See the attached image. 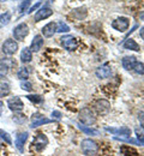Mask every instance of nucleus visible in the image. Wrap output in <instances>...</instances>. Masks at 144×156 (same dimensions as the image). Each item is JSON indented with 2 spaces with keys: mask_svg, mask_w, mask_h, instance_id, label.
<instances>
[{
  "mask_svg": "<svg viewBox=\"0 0 144 156\" xmlns=\"http://www.w3.org/2000/svg\"><path fill=\"white\" fill-rule=\"evenodd\" d=\"M41 5H42V2H41V1H39V2H36V4L34 5V6H31V7L29 9V11H28V13H33V12H34V11H36V10H37V9H39V7L41 6Z\"/></svg>",
  "mask_w": 144,
  "mask_h": 156,
  "instance_id": "2f4dec72",
  "label": "nucleus"
},
{
  "mask_svg": "<svg viewBox=\"0 0 144 156\" xmlns=\"http://www.w3.org/2000/svg\"><path fill=\"white\" fill-rule=\"evenodd\" d=\"M12 66H16V61L12 59H0V75H5Z\"/></svg>",
  "mask_w": 144,
  "mask_h": 156,
  "instance_id": "9b49d317",
  "label": "nucleus"
},
{
  "mask_svg": "<svg viewBox=\"0 0 144 156\" xmlns=\"http://www.w3.org/2000/svg\"><path fill=\"white\" fill-rule=\"evenodd\" d=\"M52 117H54L57 120H60V119H61V113H60L59 111H54V112L52 113Z\"/></svg>",
  "mask_w": 144,
  "mask_h": 156,
  "instance_id": "473e14b6",
  "label": "nucleus"
},
{
  "mask_svg": "<svg viewBox=\"0 0 144 156\" xmlns=\"http://www.w3.org/2000/svg\"><path fill=\"white\" fill-rule=\"evenodd\" d=\"M79 120L82 121V124L90 126V125H94L96 122V117H95L94 112L89 107H85L79 113Z\"/></svg>",
  "mask_w": 144,
  "mask_h": 156,
  "instance_id": "7ed1b4c3",
  "label": "nucleus"
},
{
  "mask_svg": "<svg viewBox=\"0 0 144 156\" xmlns=\"http://www.w3.org/2000/svg\"><path fill=\"white\" fill-rule=\"evenodd\" d=\"M124 48L125 49H130V51H135V52H139L141 47L139 44L135 41L133 39H127L124 42Z\"/></svg>",
  "mask_w": 144,
  "mask_h": 156,
  "instance_id": "aec40b11",
  "label": "nucleus"
},
{
  "mask_svg": "<svg viewBox=\"0 0 144 156\" xmlns=\"http://www.w3.org/2000/svg\"><path fill=\"white\" fill-rule=\"evenodd\" d=\"M31 59H33V52L30 51V48L24 47L21 52V61L23 64H28L31 61Z\"/></svg>",
  "mask_w": 144,
  "mask_h": 156,
  "instance_id": "6ab92c4d",
  "label": "nucleus"
},
{
  "mask_svg": "<svg viewBox=\"0 0 144 156\" xmlns=\"http://www.w3.org/2000/svg\"><path fill=\"white\" fill-rule=\"evenodd\" d=\"M136 62H137V60L135 57H124L123 59V67L125 70H127V71H130V70H133V66L136 65Z\"/></svg>",
  "mask_w": 144,
  "mask_h": 156,
  "instance_id": "a211bd4d",
  "label": "nucleus"
},
{
  "mask_svg": "<svg viewBox=\"0 0 144 156\" xmlns=\"http://www.w3.org/2000/svg\"><path fill=\"white\" fill-rule=\"evenodd\" d=\"M79 129L82 130L83 132H85V133H88V135H93V136H97L99 135V131L97 130H94V129H89V127H86V126H79Z\"/></svg>",
  "mask_w": 144,
  "mask_h": 156,
  "instance_id": "a878e982",
  "label": "nucleus"
},
{
  "mask_svg": "<svg viewBox=\"0 0 144 156\" xmlns=\"http://www.w3.org/2000/svg\"><path fill=\"white\" fill-rule=\"evenodd\" d=\"M9 93H10V84L5 83V80L1 82L0 83V98H4L6 95H9Z\"/></svg>",
  "mask_w": 144,
  "mask_h": 156,
  "instance_id": "4be33fe9",
  "label": "nucleus"
},
{
  "mask_svg": "<svg viewBox=\"0 0 144 156\" xmlns=\"http://www.w3.org/2000/svg\"><path fill=\"white\" fill-rule=\"evenodd\" d=\"M49 122H52V120H49V119L44 118L43 115L36 114L35 117H33V122H31L30 127H31V129H35V127H39V126H41V125L49 124Z\"/></svg>",
  "mask_w": 144,
  "mask_h": 156,
  "instance_id": "2eb2a0df",
  "label": "nucleus"
},
{
  "mask_svg": "<svg viewBox=\"0 0 144 156\" xmlns=\"http://www.w3.org/2000/svg\"><path fill=\"white\" fill-rule=\"evenodd\" d=\"M4 1H6V0H0V2H4Z\"/></svg>",
  "mask_w": 144,
  "mask_h": 156,
  "instance_id": "4c0bfd02",
  "label": "nucleus"
},
{
  "mask_svg": "<svg viewBox=\"0 0 144 156\" xmlns=\"http://www.w3.org/2000/svg\"><path fill=\"white\" fill-rule=\"evenodd\" d=\"M106 131L113 133V135H120L124 137H130L131 136V130L127 127H120V129H112V127H104Z\"/></svg>",
  "mask_w": 144,
  "mask_h": 156,
  "instance_id": "dca6fc26",
  "label": "nucleus"
},
{
  "mask_svg": "<svg viewBox=\"0 0 144 156\" xmlns=\"http://www.w3.org/2000/svg\"><path fill=\"white\" fill-rule=\"evenodd\" d=\"M139 35H141L142 40L144 41V27H143V28H141V30H139Z\"/></svg>",
  "mask_w": 144,
  "mask_h": 156,
  "instance_id": "c9c22d12",
  "label": "nucleus"
},
{
  "mask_svg": "<svg viewBox=\"0 0 144 156\" xmlns=\"http://www.w3.org/2000/svg\"><path fill=\"white\" fill-rule=\"evenodd\" d=\"M26 139H28V132H22L19 133L17 138H16V142H15V145H16V148L23 153L24 151V143L26 142Z\"/></svg>",
  "mask_w": 144,
  "mask_h": 156,
  "instance_id": "f3484780",
  "label": "nucleus"
},
{
  "mask_svg": "<svg viewBox=\"0 0 144 156\" xmlns=\"http://www.w3.org/2000/svg\"><path fill=\"white\" fill-rule=\"evenodd\" d=\"M26 98H28L29 101L34 102V103H41L42 100H43L40 95H28V96H26Z\"/></svg>",
  "mask_w": 144,
  "mask_h": 156,
  "instance_id": "c85d7f7f",
  "label": "nucleus"
},
{
  "mask_svg": "<svg viewBox=\"0 0 144 156\" xmlns=\"http://www.w3.org/2000/svg\"><path fill=\"white\" fill-rule=\"evenodd\" d=\"M95 109L99 112V113H101V114H104V113H107L109 109H111V105H109V102L108 101H106V100H97L96 102H95Z\"/></svg>",
  "mask_w": 144,
  "mask_h": 156,
  "instance_id": "ddd939ff",
  "label": "nucleus"
},
{
  "mask_svg": "<svg viewBox=\"0 0 144 156\" xmlns=\"http://www.w3.org/2000/svg\"><path fill=\"white\" fill-rule=\"evenodd\" d=\"M11 20V13L10 12H5L2 15H0V28L4 25H7Z\"/></svg>",
  "mask_w": 144,
  "mask_h": 156,
  "instance_id": "5701e85b",
  "label": "nucleus"
},
{
  "mask_svg": "<svg viewBox=\"0 0 144 156\" xmlns=\"http://www.w3.org/2000/svg\"><path fill=\"white\" fill-rule=\"evenodd\" d=\"M22 120H25V118H24V115H21ZM13 121H16V122H22L21 120H19V115L18 117H15L13 118Z\"/></svg>",
  "mask_w": 144,
  "mask_h": 156,
  "instance_id": "f704fd0d",
  "label": "nucleus"
},
{
  "mask_svg": "<svg viewBox=\"0 0 144 156\" xmlns=\"http://www.w3.org/2000/svg\"><path fill=\"white\" fill-rule=\"evenodd\" d=\"M136 135H137V139H138V143L144 145V132L142 130H136Z\"/></svg>",
  "mask_w": 144,
  "mask_h": 156,
  "instance_id": "7c9ffc66",
  "label": "nucleus"
},
{
  "mask_svg": "<svg viewBox=\"0 0 144 156\" xmlns=\"http://www.w3.org/2000/svg\"><path fill=\"white\" fill-rule=\"evenodd\" d=\"M57 33V23L49 22L42 28V35L44 37H52Z\"/></svg>",
  "mask_w": 144,
  "mask_h": 156,
  "instance_id": "9d476101",
  "label": "nucleus"
},
{
  "mask_svg": "<svg viewBox=\"0 0 144 156\" xmlns=\"http://www.w3.org/2000/svg\"><path fill=\"white\" fill-rule=\"evenodd\" d=\"M52 15H53V10L51 7H48V6H43L35 13L34 20H35V22H40V20L49 18Z\"/></svg>",
  "mask_w": 144,
  "mask_h": 156,
  "instance_id": "0eeeda50",
  "label": "nucleus"
},
{
  "mask_svg": "<svg viewBox=\"0 0 144 156\" xmlns=\"http://www.w3.org/2000/svg\"><path fill=\"white\" fill-rule=\"evenodd\" d=\"M43 43H44V41H43V37L41 35L34 36V39L31 41V44H30V51L31 52H39L43 47Z\"/></svg>",
  "mask_w": 144,
  "mask_h": 156,
  "instance_id": "4468645a",
  "label": "nucleus"
},
{
  "mask_svg": "<svg viewBox=\"0 0 144 156\" xmlns=\"http://www.w3.org/2000/svg\"><path fill=\"white\" fill-rule=\"evenodd\" d=\"M0 137L9 144V145H11L12 144V139H11V137H10V135L7 133V132H5L4 130H0Z\"/></svg>",
  "mask_w": 144,
  "mask_h": 156,
  "instance_id": "cd10ccee",
  "label": "nucleus"
},
{
  "mask_svg": "<svg viewBox=\"0 0 144 156\" xmlns=\"http://www.w3.org/2000/svg\"><path fill=\"white\" fill-rule=\"evenodd\" d=\"M138 119H139V121H141V125H142V127L144 129V114H143V113H141V114H139Z\"/></svg>",
  "mask_w": 144,
  "mask_h": 156,
  "instance_id": "72a5a7b5",
  "label": "nucleus"
},
{
  "mask_svg": "<svg viewBox=\"0 0 144 156\" xmlns=\"http://www.w3.org/2000/svg\"><path fill=\"white\" fill-rule=\"evenodd\" d=\"M21 88L23 90H25V91H31V89H33V84L30 83V82H28V80H24V82H22L21 83Z\"/></svg>",
  "mask_w": 144,
  "mask_h": 156,
  "instance_id": "c756f323",
  "label": "nucleus"
},
{
  "mask_svg": "<svg viewBox=\"0 0 144 156\" xmlns=\"http://www.w3.org/2000/svg\"><path fill=\"white\" fill-rule=\"evenodd\" d=\"M60 42H61V46L65 48V49H67V51H76L77 49V47H78V42H77V40L75 36H72V35H66V36H62L61 39H60Z\"/></svg>",
  "mask_w": 144,
  "mask_h": 156,
  "instance_id": "39448f33",
  "label": "nucleus"
},
{
  "mask_svg": "<svg viewBox=\"0 0 144 156\" xmlns=\"http://www.w3.org/2000/svg\"><path fill=\"white\" fill-rule=\"evenodd\" d=\"M28 34H29V27L26 23H19L13 28V31H12L13 39L16 41H24Z\"/></svg>",
  "mask_w": 144,
  "mask_h": 156,
  "instance_id": "f03ea898",
  "label": "nucleus"
},
{
  "mask_svg": "<svg viewBox=\"0 0 144 156\" xmlns=\"http://www.w3.org/2000/svg\"><path fill=\"white\" fill-rule=\"evenodd\" d=\"M1 49H2V52H4L6 55H13V54H16L17 51H18V43L16 42V40L7 39L2 43Z\"/></svg>",
  "mask_w": 144,
  "mask_h": 156,
  "instance_id": "20e7f679",
  "label": "nucleus"
},
{
  "mask_svg": "<svg viewBox=\"0 0 144 156\" xmlns=\"http://www.w3.org/2000/svg\"><path fill=\"white\" fill-rule=\"evenodd\" d=\"M29 69L28 67H21L19 70H18V72H17V77L19 78L21 80H26L28 78H29Z\"/></svg>",
  "mask_w": 144,
  "mask_h": 156,
  "instance_id": "412c9836",
  "label": "nucleus"
},
{
  "mask_svg": "<svg viewBox=\"0 0 144 156\" xmlns=\"http://www.w3.org/2000/svg\"><path fill=\"white\" fill-rule=\"evenodd\" d=\"M70 31V27L65 23V22H58L57 23V33H68Z\"/></svg>",
  "mask_w": 144,
  "mask_h": 156,
  "instance_id": "b1692460",
  "label": "nucleus"
},
{
  "mask_svg": "<svg viewBox=\"0 0 144 156\" xmlns=\"http://www.w3.org/2000/svg\"><path fill=\"white\" fill-rule=\"evenodd\" d=\"M7 107L12 112H21L24 108V105H23V102L19 98H12L7 100Z\"/></svg>",
  "mask_w": 144,
  "mask_h": 156,
  "instance_id": "6e6552de",
  "label": "nucleus"
},
{
  "mask_svg": "<svg viewBox=\"0 0 144 156\" xmlns=\"http://www.w3.org/2000/svg\"><path fill=\"white\" fill-rule=\"evenodd\" d=\"M133 70L138 75H144V64L143 62H136V65L133 66Z\"/></svg>",
  "mask_w": 144,
  "mask_h": 156,
  "instance_id": "bb28decb",
  "label": "nucleus"
},
{
  "mask_svg": "<svg viewBox=\"0 0 144 156\" xmlns=\"http://www.w3.org/2000/svg\"><path fill=\"white\" fill-rule=\"evenodd\" d=\"M128 25H130V22H128V18H126V17H119L112 22V28L118 31H121V33L128 29Z\"/></svg>",
  "mask_w": 144,
  "mask_h": 156,
  "instance_id": "423d86ee",
  "label": "nucleus"
},
{
  "mask_svg": "<svg viewBox=\"0 0 144 156\" xmlns=\"http://www.w3.org/2000/svg\"><path fill=\"white\" fill-rule=\"evenodd\" d=\"M30 2H31V0H23L21 2V5H19V7H18V12L19 13L25 12L28 10V7L30 6Z\"/></svg>",
  "mask_w": 144,
  "mask_h": 156,
  "instance_id": "393cba45",
  "label": "nucleus"
},
{
  "mask_svg": "<svg viewBox=\"0 0 144 156\" xmlns=\"http://www.w3.org/2000/svg\"><path fill=\"white\" fill-rule=\"evenodd\" d=\"M47 144H48V139H47V137L44 136V135H37V136L35 137L34 142H33V145H34V148H35L37 151L43 150V148H44Z\"/></svg>",
  "mask_w": 144,
  "mask_h": 156,
  "instance_id": "1a4fd4ad",
  "label": "nucleus"
},
{
  "mask_svg": "<svg viewBox=\"0 0 144 156\" xmlns=\"http://www.w3.org/2000/svg\"><path fill=\"white\" fill-rule=\"evenodd\" d=\"M95 75H96V77L100 78V79H106V78L111 77V75H112V69H111L108 65H102V66H100V67L96 70Z\"/></svg>",
  "mask_w": 144,
  "mask_h": 156,
  "instance_id": "f8f14e48",
  "label": "nucleus"
},
{
  "mask_svg": "<svg viewBox=\"0 0 144 156\" xmlns=\"http://www.w3.org/2000/svg\"><path fill=\"white\" fill-rule=\"evenodd\" d=\"M81 148H82V151L84 155L86 156H95L99 151V145L95 140L93 139H83L82 144H81Z\"/></svg>",
  "mask_w": 144,
  "mask_h": 156,
  "instance_id": "f257e3e1",
  "label": "nucleus"
},
{
  "mask_svg": "<svg viewBox=\"0 0 144 156\" xmlns=\"http://www.w3.org/2000/svg\"><path fill=\"white\" fill-rule=\"evenodd\" d=\"M2 106H4V105H2V102L0 101V115H1V113H2Z\"/></svg>",
  "mask_w": 144,
  "mask_h": 156,
  "instance_id": "e433bc0d",
  "label": "nucleus"
}]
</instances>
